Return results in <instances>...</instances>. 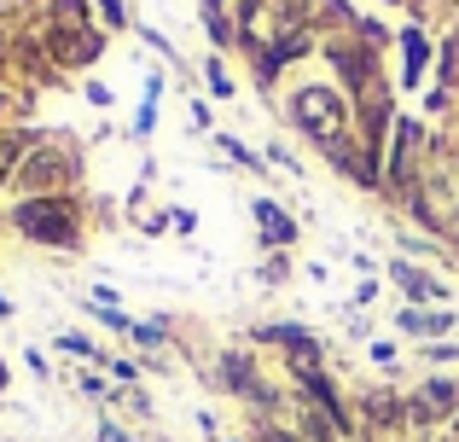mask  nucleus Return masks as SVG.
Returning a JSON list of instances; mask_svg holds the SVG:
<instances>
[{
	"mask_svg": "<svg viewBox=\"0 0 459 442\" xmlns=\"http://www.w3.org/2000/svg\"><path fill=\"white\" fill-rule=\"evenodd\" d=\"M227 385H233V390H256V378H250L245 361H227ZM256 396H262V390H256Z\"/></svg>",
	"mask_w": 459,
	"mask_h": 442,
	"instance_id": "obj_5",
	"label": "nucleus"
},
{
	"mask_svg": "<svg viewBox=\"0 0 459 442\" xmlns=\"http://www.w3.org/2000/svg\"><path fill=\"white\" fill-rule=\"evenodd\" d=\"M58 58H65V65H82V58H93V35L65 30V35H58Z\"/></svg>",
	"mask_w": 459,
	"mask_h": 442,
	"instance_id": "obj_3",
	"label": "nucleus"
},
{
	"mask_svg": "<svg viewBox=\"0 0 459 442\" xmlns=\"http://www.w3.org/2000/svg\"><path fill=\"white\" fill-rule=\"evenodd\" d=\"M268 442H297V437H280V431H273V437H268Z\"/></svg>",
	"mask_w": 459,
	"mask_h": 442,
	"instance_id": "obj_7",
	"label": "nucleus"
},
{
	"mask_svg": "<svg viewBox=\"0 0 459 442\" xmlns=\"http://www.w3.org/2000/svg\"><path fill=\"white\" fill-rule=\"evenodd\" d=\"M18 140H0V181H6V169H12V163H18Z\"/></svg>",
	"mask_w": 459,
	"mask_h": 442,
	"instance_id": "obj_6",
	"label": "nucleus"
},
{
	"mask_svg": "<svg viewBox=\"0 0 459 442\" xmlns=\"http://www.w3.org/2000/svg\"><path fill=\"white\" fill-rule=\"evenodd\" d=\"M256 216H262V227H268V245L291 238V221H280V210H273V204H256Z\"/></svg>",
	"mask_w": 459,
	"mask_h": 442,
	"instance_id": "obj_4",
	"label": "nucleus"
},
{
	"mask_svg": "<svg viewBox=\"0 0 459 442\" xmlns=\"http://www.w3.org/2000/svg\"><path fill=\"white\" fill-rule=\"evenodd\" d=\"M297 123H303L314 140H337V128H343V105H337V93H325V88L297 93Z\"/></svg>",
	"mask_w": 459,
	"mask_h": 442,
	"instance_id": "obj_1",
	"label": "nucleus"
},
{
	"mask_svg": "<svg viewBox=\"0 0 459 442\" xmlns=\"http://www.w3.org/2000/svg\"><path fill=\"white\" fill-rule=\"evenodd\" d=\"M18 227L35 238H47V245H70L76 238V221H70L65 204H23L18 210Z\"/></svg>",
	"mask_w": 459,
	"mask_h": 442,
	"instance_id": "obj_2",
	"label": "nucleus"
}]
</instances>
